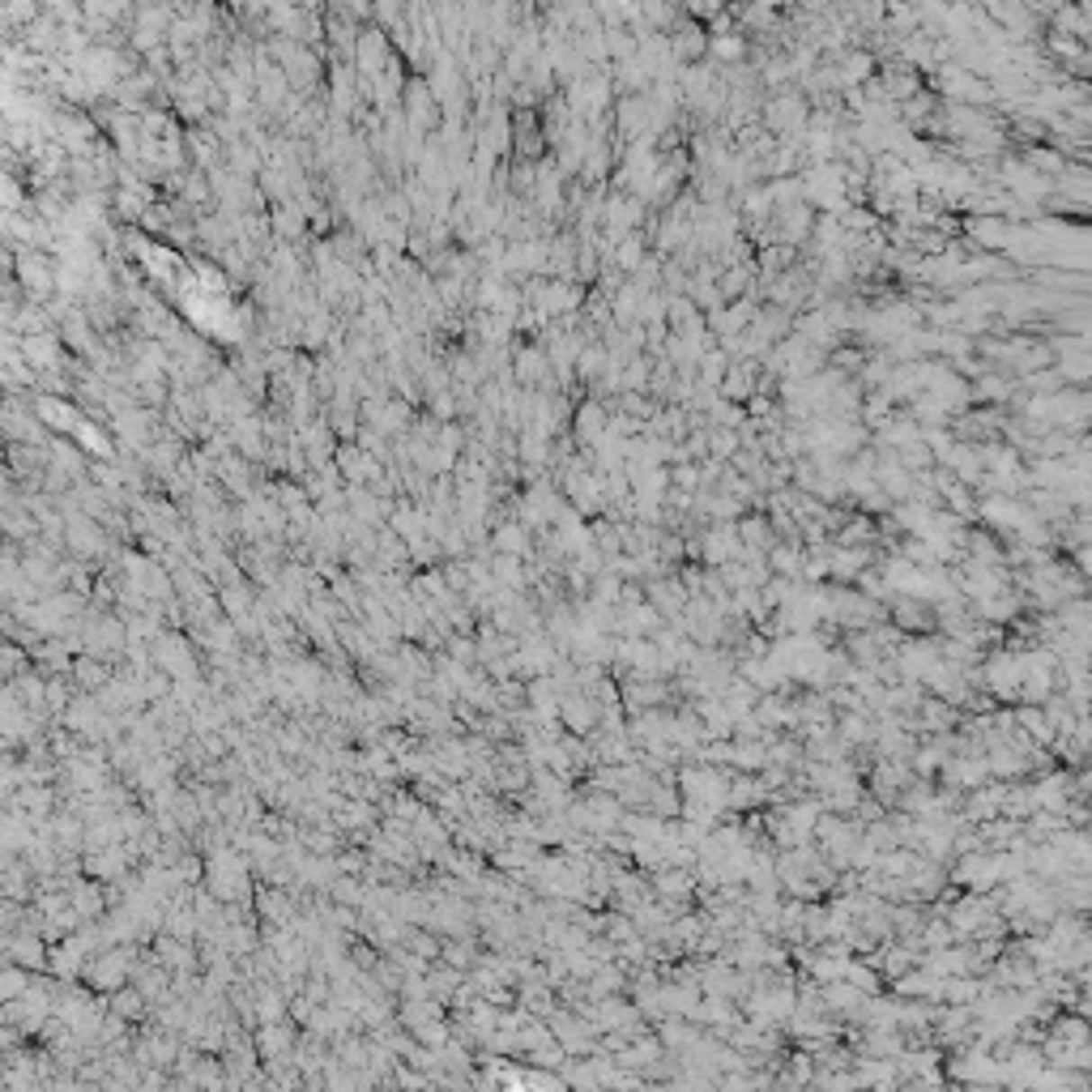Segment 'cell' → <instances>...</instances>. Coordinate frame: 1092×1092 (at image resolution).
Returning a JSON list of instances; mask_svg holds the SVG:
<instances>
[{
	"instance_id": "obj_1",
	"label": "cell",
	"mask_w": 1092,
	"mask_h": 1092,
	"mask_svg": "<svg viewBox=\"0 0 1092 1092\" xmlns=\"http://www.w3.org/2000/svg\"><path fill=\"white\" fill-rule=\"evenodd\" d=\"M670 39L666 48L670 56H674V65H700L704 56H708V31H704V22H691V17H679L674 26H670Z\"/></svg>"
},
{
	"instance_id": "obj_2",
	"label": "cell",
	"mask_w": 1092,
	"mask_h": 1092,
	"mask_svg": "<svg viewBox=\"0 0 1092 1092\" xmlns=\"http://www.w3.org/2000/svg\"><path fill=\"white\" fill-rule=\"evenodd\" d=\"M802 120V98L799 95H777L768 103V124L772 129H794Z\"/></svg>"
}]
</instances>
